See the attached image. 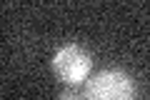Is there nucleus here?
Returning a JSON list of instances; mask_svg holds the SVG:
<instances>
[{
	"label": "nucleus",
	"mask_w": 150,
	"mask_h": 100,
	"mask_svg": "<svg viewBox=\"0 0 150 100\" xmlns=\"http://www.w3.org/2000/svg\"><path fill=\"white\" fill-rule=\"evenodd\" d=\"M50 65H53V73L58 75V80H63L65 85L73 88V85L88 83L93 68V55L78 43H68V45L55 50Z\"/></svg>",
	"instance_id": "obj_1"
},
{
	"label": "nucleus",
	"mask_w": 150,
	"mask_h": 100,
	"mask_svg": "<svg viewBox=\"0 0 150 100\" xmlns=\"http://www.w3.org/2000/svg\"><path fill=\"white\" fill-rule=\"evenodd\" d=\"M85 100H135V83L125 70L105 68L88 78Z\"/></svg>",
	"instance_id": "obj_2"
},
{
	"label": "nucleus",
	"mask_w": 150,
	"mask_h": 100,
	"mask_svg": "<svg viewBox=\"0 0 150 100\" xmlns=\"http://www.w3.org/2000/svg\"><path fill=\"white\" fill-rule=\"evenodd\" d=\"M58 100H85V95H80L75 88H68V90H63L58 95Z\"/></svg>",
	"instance_id": "obj_3"
}]
</instances>
